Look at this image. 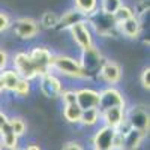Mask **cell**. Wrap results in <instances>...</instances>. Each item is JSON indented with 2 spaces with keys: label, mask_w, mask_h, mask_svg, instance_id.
<instances>
[{
  "label": "cell",
  "mask_w": 150,
  "mask_h": 150,
  "mask_svg": "<svg viewBox=\"0 0 150 150\" xmlns=\"http://www.w3.org/2000/svg\"><path fill=\"white\" fill-rule=\"evenodd\" d=\"M51 68L57 69L60 74L66 75V77H72V78H84L87 77L80 60L69 57V56H53V62H51Z\"/></svg>",
  "instance_id": "obj_1"
},
{
  "label": "cell",
  "mask_w": 150,
  "mask_h": 150,
  "mask_svg": "<svg viewBox=\"0 0 150 150\" xmlns=\"http://www.w3.org/2000/svg\"><path fill=\"white\" fill-rule=\"evenodd\" d=\"M32 63L38 72V75H45L50 72L51 68V62H53V54L48 48L44 47H36L32 50V53L29 54Z\"/></svg>",
  "instance_id": "obj_2"
},
{
  "label": "cell",
  "mask_w": 150,
  "mask_h": 150,
  "mask_svg": "<svg viewBox=\"0 0 150 150\" xmlns=\"http://www.w3.org/2000/svg\"><path fill=\"white\" fill-rule=\"evenodd\" d=\"M69 32L74 38L75 44H77L83 51L86 50H90L93 47V38H92V32L90 29L87 27V24L84 21H80L77 24H74V26L69 27Z\"/></svg>",
  "instance_id": "obj_3"
},
{
  "label": "cell",
  "mask_w": 150,
  "mask_h": 150,
  "mask_svg": "<svg viewBox=\"0 0 150 150\" xmlns=\"http://www.w3.org/2000/svg\"><path fill=\"white\" fill-rule=\"evenodd\" d=\"M14 68H15V72L20 75V78L23 80L30 81L38 77V72L32 63L29 54L26 53H17L14 56Z\"/></svg>",
  "instance_id": "obj_4"
},
{
  "label": "cell",
  "mask_w": 150,
  "mask_h": 150,
  "mask_svg": "<svg viewBox=\"0 0 150 150\" xmlns=\"http://www.w3.org/2000/svg\"><path fill=\"white\" fill-rule=\"evenodd\" d=\"M114 107H125V98L117 89H105L99 93V111H105L108 108H114Z\"/></svg>",
  "instance_id": "obj_5"
},
{
  "label": "cell",
  "mask_w": 150,
  "mask_h": 150,
  "mask_svg": "<svg viewBox=\"0 0 150 150\" xmlns=\"http://www.w3.org/2000/svg\"><path fill=\"white\" fill-rule=\"evenodd\" d=\"M41 92L47 98H57L62 95L63 89H62L60 80L53 74H45L41 75Z\"/></svg>",
  "instance_id": "obj_6"
},
{
  "label": "cell",
  "mask_w": 150,
  "mask_h": 150,
  "mask_svg": "<svg viewBox=\"0 0 150 150\" xmlns=\"http://www.w3.org/2000/svg\"><path fill=\"white\" fill-rule=\"evenodd\" d=\"M116 129H111L108 126L101 128L95 138H93V144H95V150H112L114 149V137H116Z\"/></svg>",
  "instance_id": "obj_7"
},
{
  "label": "cell",
  "mask_w": 150,
  "mask_h": 150,
  "mask_svg": "<svg viewBox=\"0 0 150 150\" xmlns=\"http://www.w3.org/2000/svg\"><path fill=\"white\" fill-rule=\"evenodd\" d=\"M129 125L131 129L144 134L149 129V112L144 107H134L129 114Z\"/></svg>",
  "instance_id": "obj_8"
},
{
  "label": "cell",
  "mask_w": 150,
  "mask_h": 150,
  "mask_svg": "<svg viewBox=\"0 0 150 150\" xmlns=\"http://www.w3.org/2000/svg\"><path fill=\"white\" fill-rule=\"evenodd\" d=\"M14 32L17 36L23 38V39H30V38L38 35L39 26L33 18H20L14 26Z\"/></svg>",
  "instance_id": "obj_9"
},
{
  "label": "cell",
  "mask_w": 150,
  "mask_h": 150,
  "mask_svg": "<svg viewBox=\"0 0 150 150\" xmlns=\"http://www.w3.org/2000/svg\"><path fill=\"white\" fill-rule=\"evenodd\" d=\"M77 105L81 110H90L98 108L99 105V92L93 89H81L77 90Z\"/></svg>",
  "instance_id": "obj_10"
},
{
  "label": "cell",
  "mask_w": 150,
  "mask_h": 150,
  "mask_svg": "<svg viewBox=\"0 0 150 150\" xmlns=\"http://www.w3.org/2000/svg\"><path fill=\"white\" fill-rule=\"evenodd\" d=\"M101 117L105 122V126L116 129L125 122V107H114V108H108L101 112Z\"/></svg>",
  "instance_id": "obj_11"
},
{
  "label": "cell",
  "mask_w": 150,
  "mask_h": 150,
  "mask_svg": "<svg viewBox=\"0 0 150 150\" xmlns=\"http://www.w3.org/2000/svg\"><path fill=\"white\" fill-rule=\"evenodd\" d=\"M101 77L104 81L110 84H116L122 80V68L116 63V62H105L101 66Z\"/></svg>",
  "instance_id": "obj_12"
},
{
  "label": "cell",
  "mask_w": 150,
  "mask_h": 150,
  "mask_svg": "<svg viewBox=\"0 0 150 150\" xmlns=\"http://www.w3.org/2000/svg\"><path fill=\"white\" fill-rule=\"evenodd\" d=\"M80 63L87 75V72L101 66V53L95 47H92L90 50H86V51H83V62H80Z\"/></svg>",
  "instance_id": "obj_13"
},
{
  "label": "cell",
  "mask_w": 150,
  "mask_h": 150,
  "mask_svg": "<svg viewBox=\"0 0 150 150\" xmlns=\"http://www.w3.org/2000/svg\"><path fill=\"white\" fill-rule=\"evenodd\" d=\"M117 26H119L122 35L128 36V38H137L138 33H140V30H141V23H140V20L137 18L135 15L132 18L126 20V21L117 24Z\"/></svg>",
  "instance_id": "obj_14"
},
{
  "label": "cell",
  "mask_w": 150,
  "mask_h": 150,
  "mask_svg": "<svg viewBox=\"0 0 150 150\" xmlns=\"http://www.w3.org/2000/svg\"><path fill=\"white\" fill-rule=\"evenodd\" d=\"M0 137H2V143L6 149L9 150H15L17 144H18V137L12 132L11 126H9V122L5 125V126L0 129Z\"/></svg>",
  "instance_id": "obj_15"
},
{
  "label": "cell",
  "mask_w": 150,
  "mask_h": 150,
  "mask_svg": "<svg viewBox=\"0 0 150 150\" xmlns=\"http://www.w3.org/2000/svg\"><path fill=\"white\" fill-rule=\"evenodd\" d=\"M0 80H2V83L5 86V90L14 92L18 81H20V75L12 69H6V71H3L2 74H0Z\"/></svg>",
  "instance_id": "obj_16"
},
{
  "label": "cell",
  "mask_w": 150,
  "mask_h": 150,
  "mask_svg": "<svg viewBox=\"0 0 150 150\" xmlns=\"http://www.w3.org/2000/svg\"><path fill=\"white\" fill-rule=\"evenodd\" d=\"M101 119V111L98 108H90V110H83L80 123L84 126H93L98 123V120Z\"/></svg>",
  "instance_id": "obj_17"
},
{
  "label": "cell",
  "mask_w": 150,
  "mask_h": 150,
  "mask_svg": "<svg viewBox=\"0 0 150 150\" xmlns=\"http://www.w3.org/2000/svg\"><path fill=\"white\" fill-rule=\"evenodd\" d=\"M143 138V134L138 131L131 129L129 132H126L123 135V149H135L138 147Z\"/></svg>",
  "instance_id": "obj_18"
},
{
  "label": "cell",
  "mask_w": 150,
  "mask_h": 150,
  "mask_svg": "<svg viewBox=\"0 0 150 150\" xmlns=\"http://www.w3.org/2000/svg\"><path fill=\"white\" fill-rule=\"evenodd\" d=\"M74 3L75 9L81 12L83 15H92L98 8V0H74Z\"/></svg>",
  "instance_id": "obj_19"
},
{
  "label": "cell",
  "mask_w": 150,
  "mask_h": 150,
  "mask_svg": "<svg viewBox=\"0 0 150 150\" xmlns=\"http://www.w3.org/2000/svg\"><path fill=\"white\" fill-rule=\"evenodd\" d=\"M81 112H83V110H81L77 104L65 105V108H63V117H65V120L69 122V123H80Z\"/></svg>",
  "instance_id": "obj_20"
},
{
  "label": "cell",
  "mask_w": 150,
  "mask_h": 150,
  "mask_svg": "<svg viewBox=\"0 0 150 150\" xmlns=\"http://www.w3.org/2000/svg\"><path fill=\"white\" fill-rule=\"evenodd\" d=\"M59 21L63 24V27H71V26H74V24L83 21V14L78 12L77 9H72V11L65 12V15L62 17V20H59Z\"/></svg>",
  "instance_id": "obj_21"
},
{
  "label": "cell",
  "mask_w": 150,
  "mask_h": 150,
  "mask_svg": "<svg viewBox=\"0 0 150 150\" xmlns=\"http://www.w3.org/2000/svg\"><path fill=\"white\" fill-rule=\"evenodd\" d=\"M132 17H134L132 9H131L129 6H125V5H122V6L114 12V15H112V18H114V21H116V24H120V23L126 21V20H129V18H132Z\"/></svg>",
  "instance_id": "obj_22"
},
{
  "label": "cell",
  "mask_w": 150,
  "mask_h": 150,
  "mask_svg": "<svg viewBox=\"0 0 150 150\" xmlns=\"http://www.w3.org/2000/svg\"><path fill=\"white\" fill-rule=\"evenodd\" d=\"M9 126H11L12 132H14L17 137L24 135V132H26V128H27L26 123H24V120L20 119V117H12V119H9Z\"/></svg>",
  "instance_id": "obj_23"
},
{
  "label": "cell",
  "mask_w": 150,
  "mask_h": 150,
  "mask_svg": "<svg viewBox=\"0 0 150 150\" xmlns=\"http://www.w3.org/2000/svg\"><path fill=\"white\" fill-rule=\"evenodd\" d=\"M123 5L122 0H102V12L108 15H114V12Z\"/></svg>",
  "instance_id": "obj_24"
},
{
  "label": "cell",
  "mask_w": 150,
  "mask_h": 150,
  "mask_svg": "<svg viewBox=\"0 0 150 150\" xmlns=\"http://www.w3.org/2000/svg\"><path fill=\"white\" fill-rule=\"evenodd\" d=\"M42 26L47 27V29H51V27H56L59 24V17L54 14V12H45V14L42 15Z\"/></svg>",
  "instance_id": "obj_25"
},
{
  "label": "cell",
  "mask_w": 150,
  "mask_h": 150,
  "mask_svg": "<svg viewBox=\"0 0 150 150\" xmlns=\"http://www.w3.org/2000/svg\"><path fill=\"white\" fill-rule=\"evenodd\" d=\"M15 95H18V96H26V95H29V92H30V81H27V80H23V78H20V81H18V84H17V87H15Z\"/></svg>",
  "instance_id": "obj_26"
},
{
  "label": "cell",
  "mask_w": 150,
  "mask_h": 150,
  "mask_svg": "<svg viewBox=\"0 0 150 150\" xmlns=\"http://www.w3.org/2000/svg\"><path fill=\"white\" fill-rule=\"evenodd\" d=\"M62 99H63V104L65 105H72V104H77V93L75 90H66V92H62Z\"/></svg>",
  "instance_id": "obj_27"
},
{
  "label": "cell",
  "mask_w": 150,
  "mask_h": 150,
  "mask_svg": "<svg viewBox=\"0 0 150 150\" xmlns=\"http://www.w3.org/2000/svg\"><path fill=\"white\" fill-rule=\"evenodd\" d=\"M11 27V20L6 14L3 12H0V32H5Z\"/></svg>",
  "instance_id": "obj_28"
},
{
  "label": "cell",
  "mask_w": 150,
  "mask_h": 150,
  "mask_svg": "<svg viewBox=\"0 0 150 150\" xmlns=\"http://www.w3.org/2000/svg\"><path fill=\"white\" fill-rule=\"evenodd\" d=\"M141 84L144 89H147V90L150 89V69L149 68H146L141 74Z\"/></svg>",
  "instance_id": "obj_29"
},
{
  "label": "cell",
  "mask_w": 150,
  "mask_h": 150,
  "mask_svg": "<svg viewBox=\"0 0 150 150\" xmlns=\"http://www.w3.org/2000/svg\"><path fill=\"white\" fill-rule=\"evenodd\" d=\"M8 65V54L6 51H3V50H0V71H3Z\"/></svg>",
  "instance_id": "obj_30"
},
{
  "label": "cell",
  "mask_w": 150,
  "mask_h": 150,
  "mask_svg": "<svg viewBox=\"0 0 150 150\" xmlns=\"http://www.w3.org/2000/svg\"><path fill=\"white\" fill-rule=\"evenodd\" d=\"M63 150H83V147L78 143H68Z\"/></svg>",
  "instance_id": "obj_31"
},
{
  "label": "cell",
  "mask_w": 150,
  "mask_h": 150,
  "mask_svg": "<svg viewBox=\"0 0 150 150\" xmlns=\"http://www.w3.org/2000/svg\"><path fill=\"white\" fill-rule=\"evenodd\" d=\"M9 122V117L5 114V112H2V111H0V129H2L3 126H5V125Z\"/></svg>",
  "instance_id": "obj_32"
},
{
  "label": "cell",
  "mask_w": 150,
  "mask_h": 150,
  "mask_svg": "<svg viewBox=\"0 0 150 150\" xmlns=\"http://www.w3.org/2000/svg\"><path fill=\"white\" fill-rule=\"evenodd\" d=\"M24 150H42V149H41L39 146H36V144H29Z\"/></svg>",
  "instance_id": "obj_33"
},
{
  "label": "cell",
  "mask_w": 150,
  "mask_h": 150,
  "mask_svg": "<svg viewBox=\"0 0 150 150\" xmlns=\"http://www.w3.org/2000/svg\"><path fill=\"white\" fill-rule=\"evenodd\" d=\"M5 90V86H3V83H2V80H0V93H2Z\"/></svg>",
  "instance_id": "obj_34"
},
{
  "label": "cell",
  "mask_w": 150,
  "mask_h": 150,
  "mask_svg": "<svg viewBox=\"0 0 150 150\" xmlns=\"http://www.w3.org/2000/svg\"><path fill=\"white\" fill-rule=\"evenodd\" d=\"M0 150H3V147H2V143H0Z\"/></svg>",
  "instance_id": "obj_35"
},
{
  "label": "cell",
  "mask_w": 150,
  "mask_h": 150,
  "mask_svg": "<svg viewBox=\"0 0 150 150\" xmlns=\"http://www.w3.org/2000/svg\"><path fill=\"white\" fill-rule=\"evenodd\" d=\"M15 150H18V149H15Z\"/></svg>",
  "instance_id": "obj_36"
}]
</instances>
